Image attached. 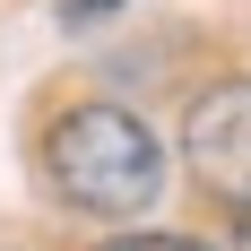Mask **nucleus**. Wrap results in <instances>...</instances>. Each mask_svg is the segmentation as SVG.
Listing matches in <instances>:
<instances>
[{
  "label": "nucleus",
  "instance_id": "f257e3e1",
  "mask_svg": "<svg viewBox=\"0 0 251 251\" xmlns=\"http://www.w3.org/2000/svg\"><path fill=\"white\" fill-rule=\"evenodd\" d=\"M44 174L52 191L70 208H87V217H122V208H148L156 200V139L139 113H122V104H78V113H61V122L44 130Z\"/></svg>",
  "mask_w": 251,
  "mask_h": 251
},
{
  "label": "nucleus",
  "instance_id": "f03ea898",
  "mask_svg": "<svg viewBox=\"0 0 251 251\" xmlns=\"http://www.w3.org/2000/svg\"><path fill=\"white\" fill-rule=\"evenodd\" d=\"M182 156H191V174H200L208 200L251 208V78L208 87V96L182 113Z\"/></svg>",
  "mask_w": 251,
  "mask_h": 251
},
{
  "label": "nucleus",
  "instance_id": "7ed1b4c3",
  "mask_svg": "<svg viewBox=\"0 0 251 251\" xmlns=\"http://www.w3.org/2000/svg\"><path fill=\"white\" fill-rule=\"evenodd\" d=\"M96 251H208V243H191V234H113Z\"/></svg>",
  "mask_w": 251,
  "mask_h": 251
},
{
  "label": "nucleus",
  "instance_id": "20e7f679",
  "mask_svg": "<svg viewBox=\"0 0 251 251\" xmlns=\"http://www.w3.org/2000/svg\"><path fill=\"white\" fill-rule=\"evenodd\" d=\"M113 9H122V0H61V18H70V26H96V18H113Z\"/></svg>",
  "mask_w": 251,
  "mask_h": 251
},
{
  "label": "nucleus",
  "instance_id": "39448f33",
  "mask_svg": "<svg viewBox=\"0 0 251 251\" xmlns=\"http://www.w3.org/2000/svg\"><path fill=\"white\" fill-rule=\"evenodd\" d=\"M234 251H251V208H243V243H234Z\"/></svg>",
  "mask_w": 251,
  "mask_h": 251
}]
</instances>
